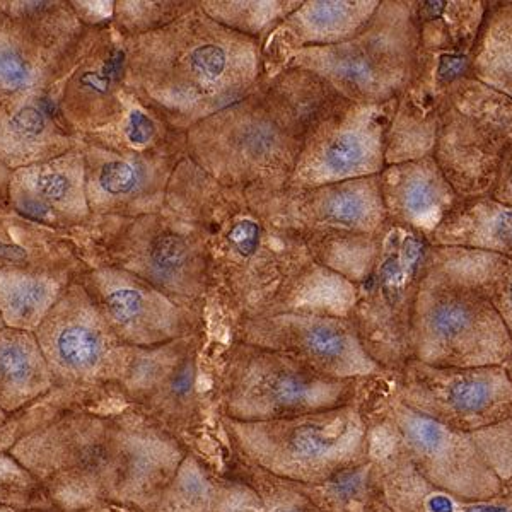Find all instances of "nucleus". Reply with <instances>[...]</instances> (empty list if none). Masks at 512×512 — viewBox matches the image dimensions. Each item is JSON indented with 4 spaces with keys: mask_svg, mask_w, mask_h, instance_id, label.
<instances>
[{
    "mask_svg": "<svg viewBox=\"0 0 512 512\" xmlns=\"http://www.w3.org/2000/svg\"><path fill=\"white\" fill-rule=\"evenodd\" d=\"M86 267L0 268V318L6 328L35 333Z\"/></svg>",
    "mask_w": 512,
    "mask_h": 512,
    "instance_id": "obj_24",
    "label": "nucleus"
},
{
    "mask_svg": "<svg viewBox=\"0 0 512 512\" xmlns=\"http://www.w3.org/2000/svg\"><path fill=\"white\" fill-rule=\"evenodd\" d=\"M115 337L127 347L149 349L197 335L204 309L164 294L118 268H91L79 277Z\"/></svg>",
    "mask_w": 512,
    "mask_h": 512,
    "instance_id": "obj_14",
    "label": "nucleus"
},
{
    "mask_svg": "<svg viewBox=\"0 0 512 512\" xmlns=\"http://www.w3.org/2000/svg\"><path fill=\"white\" fill-rule=\"evenodd\" d=\"M410 437L420 449L432 453L443 444V429L434 420L417 419L410 425Z\"/></svg>",
    "mask_w": 512,
    "mask_h": 512,
    "instance_id": "obj_35",
    "label": "nucleus"
},
{
    "mask_svg": "<svg viewBox=\"0 0 512 512\" xmlns=\"http://www.w3.org/2000/svg\"><path fill=\"white\" fill-rule=\"evenodd\" d=\"M437 262L458 279L472 284L512 320V258L465 248L431 246Z\"/></svg>",
    "mask_w": 512,
    "mask_h": 512,
    "instance_id": "obj_29",
    "label": "nucleus"
},
{
    "mask_svg": "<svg viewBox=\"0 0 512 512\" xmlns=\"http://www.w3.org/2000/svg\"><path fill=\"white\" fill-rule=\"evenodd\" d=\"M494 395V383L485 376H460L453 379L446 388L448 403L456 412L475 414L489 405Z\"/></svg>",
    "mask_w": 512,
    "mask_h": 512,
    "instance_id": "obj_33",
    "label": "nucleus"
},
{
    "mask_svg": "<svg viewBox=\"0 0 512 512\" xmlns=\"http://www.w3.org/2000/svg\"><path fill=\"white\" fill-rule=\"evenodd\" d=\"M234 340L292 355L328 378L344 379L373 369L350 316L291 311L234 326Z\"/></svg>",
    "mask_w": 512,
    "mask_h": 512,
    "instance_id": "obj_15",
    "label": "nucleus"
},
{
    "mask_svg": "<svg viewBox=\"0 0 512 512\" xmlns=\"http://www.w3.org/2000/svg\"><path fill=\"white\" fill-rule=\"evenodd\" d=\"M431 250L419 231L390 222L371 272L355 289L357 332L383 352H398L412 335L415 299Z\"/></svg>",
    "mask_w": 512,
    "mask_h": 512,
    "instance_id": "obj_12",
    "label": "nucleus"
},
{
    "mask_svg": "<svg viewBox=\"0 0 512 512\" xmlns=\"http://www.w3.org/2000/svg\"><path fill=\"white\" fill-rule=\"evenodd\" d=\"M125 88L187 134L253 93L267 77L263 45L200 6L163 30L125 38Z\"/></svg>",
    "mask_w": 512,
    "mask_h": 512,
    "instance_id": "obj_3",
    "label": "nucleus"
},
{
    "mask_svg": "<svg viewBox=\"0 0 512 512\" xmlns=\"http://www.w3.org/2000/svg\"><path fill=\"white\" fill-rule=\"evenodd\" d=\"M419 28L412 0H381L369 23L350 40L304 48L284 69L308 70L354 105L395 101L414 77Z\"/></svg>",
    "mask_w": 512,
    "mask_h": 512,
    "instance_id": "obj_7",
    "label": "nucleus"
},
{
    "mask_svg": "<svg viewBox=\"0 0 512 512\" xmlns=\"http://www.w3.org/2000/svg\"><path fill=\"white\" fill-rule=\"evenodd\" d=\"M381 0H303L263 43L267 77L304 48L347 41L369 23Z\"/></svg>",
    "mask_w": 512,
    "mask_h": 512,
    "instance_id": "obj_22",
    "label": "nucleus"
},
{
    "mask_svg": "<svg viewBox=\"0 0 512 512\" xmlns=\"http://www.w3.org/2000/svg\"><path fill=\"white\" fill-rule=\"evenodd\" d=\"M0 414H2V412H0Z\"/></svg>",
    "mask_w": 512,
    "mask_h": 512,
    "instance_id": "obj_44",
    "label": "nucleus"
},
{
    "mask_svg": "<svg viewBox=\"0 0 512 512\" xmlns=\"http://www.w3.org/2000/svg\"><path fill=\"white\" fill-rule=\"evenodd\" d=\"M86 195L91 216L135 217L166 209L180 156H140L110 151L82 140Z\"/></svg>",
    "mask_w": 512,
    "mask_h": 512,
    "instance_id": "obj_17",
    "label": "nucleus"
},
{
    "mask_svg": "<svg viewBox=\"0 0 512 512\" xmlns=\"http://www.w3.org/2000/svg\"><path fill=\"white\" fill-rule=\"evenodd\" d=\"M55 384L122 383L132 347L123 345L79 279L35 332Z\"/></svg>",
    "mask_w": 512,
    "mask_h": 512,
    "instance_id": "obj_13",
    "label": "nucleus"
},
{
    "mask_svg": "<svg viewBox=\"0 0 512 512\" xmlns=\"http://www.w3.org/2000/svg\"><path fill=\"white\" fill-rule=\"evenodd\" d=\"M221 379L233 412L272 420L323 412L345 386L292 355L236 340L222 355Z\"/></svg>",
    "mask_w": 512,
    "mask_h": 512,
    "instance_id": "obj_10",
    "label": "nucleus"
},
{
    "mask_svg": "<svg viewBox=\"0 0 512 512\" xmlns=\"http://www.w3.org/2000/svg\"><path fill=\"white\" fill-rule=\"evenodd\" d=\"M512 147V98L475 77L449 98L432 156L463 200L490 197Z\"/></svg>",
    "mask_w": 512,
    "mask_h": 512,
    "instance_id": "obj_9",
    "label": "nucleus"
},
{
    "mask_svg": "<svg viewBox=\"0 0 512 512\" xmlns=\"http://www.w3.org/2000/svg\"><path fill=\"white\" fill-rule=\"evenodd\" d=\"M91 31L70 0H0V103L64 77Z\"/></svg>",
    "mask_w": 512,
    "mask_h": 512,
    "instance_id": "obj_8",
    "label": "nucleus"
},
{
    "mask_svg": "<svg viewBox=\"0 0 512 512\" xmlns=\"http://www.w3.org/2000/svg\"><path fill=\"white\" fill-rule=\"evenodd\" d=\"M414 347L425 361L499 352L502 333L490 301L472 284L448 272L432 256L425 260L412 316Z\"/></svg>",
    "mask_w": 512,
    "mask_h": 512,
    "instance_id": "obj_11",
    "label": "nucleus"
},
{
    "mask_svg": "<svg viewBox=\"0 0 512 512\" xmlns=\"http://www.w3.org/2000/svg\"><path fill=\"white\" fill-rule=\"evenodd\" d=\"M2 328H6V326H4V321L0 318V330H2Z\"/></svg>",
    "mask_w": 512,
    "mask_h": 512,
    "instance_id": "obj_42",
    "label": "nucleus"
},
{
    "mask_svg": "<svg viewBox=\"0 0 512 512\" xmlns=\"http://www.w3.org/2000/svg\"><path fill=\"white\" fill-rule=\"evenodd\" d=\"M55 386L35 333L0 330V412L12 414Z\"/></svg>",
    "mask_w": 512,
    "mask_h": 512,
    "instance_id": "obj_27",
    "label": "nucleus"
},
{
    "mask_svg": "<svg viewBox=\"0 0 512 512\" xmlns=\"http://www.w3.org/2000/svg\"><path fill=\"white\" fill-rule=\"evenodd\" d=\"M70 6L81 19V23L88 28H98L106 26L113 19V7L115 0L108 2H88V0H70Z\"/></svg>",
    "mask_w": 512,
    "mask_h": 512,
    "instance_id": "obj_34",
    "label": "nucleus"
},
{
    "mask_svg": "<svg viewBox=\"0 0 512 512\" xmlns=\"http://www.w3.org/2000/svg\"><path fill=\"white\" fill-rule=\"evenodd\" d=\"M12 169L7 168L6 164L0 163V216L11 214V204H9V185H11Z\"/></svg>",
    "mask_w": 512,
    "mask_h": 512,
    "instance_id": "obj_37",
    "label": "nucleus"
},
{
    "mask_svg": "<svg viewBox=\"0 0 512 512\" xmlns=\"http://www.w3.org/2000/svg\"><path fill=\"white\" fill-rule=\"evenodd\" d=\"M88 270L118 268L176 301L205 308L207 256L192 222L164 209L146 216H91L64 231Z\"/></svg>",
    "mask_w": 512,
    "mask_h": 512,
    "instance_id": "obj_6",
    "label": "nucleus"
},
{
    "mask_svg": "<svg viewBox=\"0 0 512 512\" xmlns=\"http://www.w3.org/2000/svg\"><path fill=\"white\" fill-rule=\"evenodd\" d=\"M251 190L267 216L323 267L354 286L371 272L390 224L379 175L323 187Z\"/></svg>",
    "mask_w": 512,
    "mask_h": 512,
    "instance_id": "obj_5",
    "label": "nucleus"
},
{
    "mask_svg": "<svg viewBox=\"0 0 512 512\" xmlns=\"http://www.w3.org/2000/svg\"><path fill=\"white\" fill-rule=\"evenodd\" d=\"M350 105L308 70L282 69L190 128L188 158L222 185L282 190L309 142Z\"/></svg>",
    "mask_w": 512,
    "mask_h": 512,
    "instance_id": "obj_2",
    "label": "nucleus"
},
{
    "mask_svg": "<svg viewBox=\"0 0 512 512\" xmlns=\"http://www.w3.org/2000/svg\"><path fill=\"white\" fill-rule=\"evenodd\" d=\"M330 412L296 415L286 419L253 422L239 427V437L251 456L268 470L315 480L325 477L338 461V448L344 444L338 420Z\"/></svg>",
    "mask_w": 512,
    "mask_h": 512,
    "instance_id": "obj_19",
    "label": "nucleus"
},
{
    "mask_svg": "<svg viewBox=\"0 0 512 512\" xmlns=\"http://www.w3.org/2000/svg\"><path fill=\"white\" fill-rule=\"evenodd\" d=\"M286 512H299V511H286Z\"/></svg>",
    "mask_w": 512,
    "mask_h": 512,
    "instance_id": "obj_43",
    "label": "nucleus"
},
{
    "mask_svg": "<svg viewBox=\"0 0 512 512\" xmlns=\"http://www.w3.org/2000/svg\"><path fill=\"white\" fill-rule=\"evenodd\" d=\"M303 0H198L200 9L229 30L265 43L284 19L296 11Z\"/></svg>",
    "mask_w": 512,
    "mask_h": 512,
    "instance_id": "obj_31",
    "label": "nucleus"
},
{
    "mask_svg": "<svg viewBox=\"0 0 512 512\" xmlns=\"http://www.w3.org/2000/svg\"><path fill=\"white\" fill-rule=\"evenodd\" d=\"M0 512H24V511H18V509H12V507L0 506Z\"/></svg>",
    "mask_w": 512,
    "mask_h": 512,
    "instance_id": "obj_41",
    "label": "nucleus"
},
{
    "mask_svg": "<svg viewBox=\"0 0 512 512\" xmlns=\"http://www.w3.org/2000/svg\"><path fill=\"white\" fill-rule=\"evenodd\" d=\"M166 209L200 234L207 256L205 306L227 309L234 326L291 311L352 315L354 284L275 224L251 188L222 185L187 156L169 185Z\"/></svg>",
    "mask_w": 512,
    "mask_h": 512,
    "instance_id": "obj_1",
    "label": "nucleus"
},
{
    "mask_svg": "<svg viewBox=\"0 0 512 512\" xmlns=\"http://www.w3.org/2000/svg\"><path fill=\"white\" fill-rule=\"evenodd\" d=\"M67 74L0 103V163L7 168L43 163L81 146L82 139L70 132L59 110Z\"/></svg>",
    "mask_w": 512,
    "mask_h": 512,
    "instance_id": "obj_21",
    "label": "nucleus"
},
{
    "mask_svg": "<svg viewBox=\"0 0 512 512\" xmlns=\"http://www.w3.org/2000/svg\"><path fill=\"white\" fill-rule=\"evenodd\" d=\"M125 36L113 26L91 31L88 48L62 84L59 110L70 132L84 139L117 120L125 101Z\"/></svg>",
    "mask_w": 512,
    "mask_h": 512,
    "instance_id": "obj_18",
    "label": "nucleus"
},
{
    "mask_svg": "<svg viewBox=\"0 0 512 512\" xmlns=\"http://www.w3.org/2000/svg\"><path fill=\"white\" fill-rule=\"evenodd\" d=\"M490 197L512 207V147L507 152L506 158L502 159L501 169Z\"/></svg>",
    "mask_w": 512,
    "mask_h": 512,
    "instance_id": "obj_36",
    "label": "nucleus"
},
{
    "mask_svg": "<svg viewBox=\"0 0 512 512\" xmlns=\"http://www.w3.org/2000/svg\"><path fill=\"white\" fill-rule=\"evenodd\" d=\"M419 28L414 77L395 99L386 166L432 156L449 98L473 76V57L489 2L412 0Z\"/></svg>",
    "mask_w": 512,
    "mask_h": 512,
    "instance_id": "obj_4",
    "label": "nucleus"
},
{
    "mask_svg": "<svg viewBox=\"0 0 512 512\" xmlns=\"http://www.w3.org/2000/svg\"><path fill=\"white\" fill-rule=\"evenodd\" d=\"M359 483H361V477L357 473H347L338 480L337 489L342 490L345 495H352L359 487Z\"/></svg>",
    "mask_w": 512,
    "mask_h": 512,
    "instance_id": "obj_38",
    "label": "nucleus"
},
{
    "mask_svg": "<svg viewBox=\"0 0 512 512\" xmlns=\"http://www.w3.org/2000/svg\"><path fill=\"white\" fill-rule=\"evenodd\" d=\"M473 76L512 98V2H489L475 45Z\"/></svg>",
    "mask_w": 512,
    "mask_h": 512,
    "instance_id": "obj_30",
    "label": "nucleus"
},
{
    "mask_svg": "<svg viewBox=\"0 0 512 512\" xmlns=\"http://www.w3.org/2000/svg\"><path fill=\"white\" fill-rule=\"evenodd\" d=\"M379 185L388 221L427 239L461 200L434 156L386 166L379 173Z\"/></svg>",
    "mask_w": 512,
    "mask_h": 512,
    "instance_id": "obj_23",
    "label": "nucleus"
},
{
    "mask_svg": "<svg viewBox=\"0 0 512 512\" xmlns=\"http://www.w3.org/2000/svg\"><path fill=\"white\" fill-rule=\"evenodd\" d=\"M82 140L122 154L188 156L187 134L171 127L130 91L125 93L122 113L117 120Z\"/></svg>",
    "mask_w": 512,
    "mask_h": 512,
    "instance_id": "obj_26",
    "label": "nucleus"
},
{
    "mask_svg": "<svg viewBox=\"0 0 512 512\" xmlns=\"http://www.w3.org/2000/svg\"><path fill=\"white\" fill-rule=\"evenodd\" d=\"M431 511L432 512H453V502L449 501L448 497L443 495H437L434 499H431Z\"/></svg>",
    "mask_w": 512,
    "mask_h": 512,
    "instance_id": "obj_39",
    "label": "nucleus"
},
{
    "mask_svg": "<svg viewBox=\"0 0 512 512\" xmlns=\"http://www.w3.org/2000/svg\"><path fill=\"white\" fill-rule=\"evenodd\" d=\"M429 243L439 248H465L512 258V207L492 197L461 198Z\"/></svg>",
    "mask_w": 512,
    "mask_h": 512,
    "instance_id": "obj_25",
    "label": "nucleus"
},
{
    "mask_svg": "<svg viewBox=\"0 0 512 512\" xmlns=\"http://www.w3.org/2000/svg\"><path fill=\"white\" fill-rule=\"evenodd\" d=\"M393 108L395 101L352 103L309 142L287 187H323L378 176L386 168V134Z\"/></svg>",
    "mask_w": 512,
    "mask_h": 512,
    "instance_id": "obj_16",
    "label": "nucleus"
},
{
    "mask_svg": "<svg viewBox=\"0 0 512 512\" xmlns=\"http://www.w3.org/2000/svg\"><path fill=\"white\" fill-rule=\"evenodd\" d=\"M9 204L16 216L55 231H69L88 221L91 210L81 146L12 171Z\"/></svg>",
    "mask_w": 512,
    "mask_h": 512,
    "instance_id": "obj_20",
    "label": "nucleus"
},
{
    "mask_svg": "<svg viewBox=\"0 0 512 512\" xmlns=\"http://www.w3.org/2000/svg\"><path fill=\"white\" fill-rule=\"evenodd\" d=\"M198 0H115L111 26L125 36L163 30L197 7Z\"/></svg>",
    "mask_w": 512,
    "mask_h": 512,
    "instance_id": "obj_32",
    "label": "nucleus"
},
{
    "mask_svg": "<svg viewBox=\"0 0 512 512\" xmlns=\"http://www.w3.org/2000/svg\"><path fill=\"white\" fill-rule=\"evenodd\" d=\"M86 267L64 231L26 221L14 212L0 216V268Z\"/></svg>",
    "mask_w": 512,
    "mask_h": 512,
    "instance_id": "obj_28",
    "label": "nucleus"
},
{
    "mask_svg": "<svg viewBox=\"0 0 512 512\" xmlns=\"http://www.w3.org/2000/svg\"><path fill=\"white\" fill-rule=\"evenodd\" d=\"M466 512H507L506 507L497 506H473L466 509Z\"/></svg>",
    "mask_w": 512,
    "mask_h": 512,
    "instance_id": "obj_40",
    "label": "nucleus"
}]
</instances>
